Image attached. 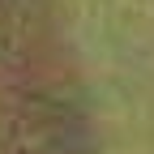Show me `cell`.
<instances>
[{"label": "cell", "instance_id": "1", "mask_svg": "<svg viewBox=\"0 0 154 154\" xmlns=\"http://www.w3.org/2000/svg\"><path fill=\"white\" fill-rule=\"evenodd\" d=\"M0 154H99L56 0H0Z\"/></svg>", "mask_w": 154, "mask_h": 154}]
</instances>
